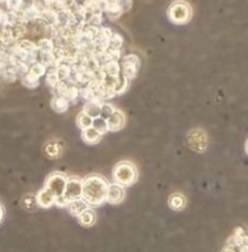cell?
I'll list each match as a JSON object with an SVG mask.
<instances>
[{"instance_id":"6da1fadb","label":"cell","mask_w":248,"mask_h":252,"mask_svg":"<svg viewBox=\"0 0 248 252\" xmlns=\"http://www.w3.org/2000/svg\"><path fill=\"white\" fill-rule=\"evenodd\" d=\"M107 189H109V183L106 179L99 174H91L83 179L82 199L90 207L101 206L104 202H106Z\"/></svg>"},{"instance_id":"7a4b0ae2","label":"cell","mask_w":248,"mask_h":252,"mask_svg":"<svg viewBox=\"0 0 248 252\" xmlns=\"http://www.w3.org/2000/svg\"><path fill=\"white\" fill-rule=\"evenodd\" d=\"M112 177L116 183L123 185V187H130V185L137 183L139 172L134 163L129 161H122L114 166Z\"/></svg>"},{"instance_id":"3957f363","label":"cell","mask_w":248,"mask_h":252,"mask_svg":"<svg viewBox=\"0 0 248 252\" xmlns=\"http://www.w3.org/2000/svg\"><path fill=\"white\" fill-rule=\"evenodd\" d=\"M167 16L174 25H186L193 19V7L185 0H175L168 7Z\"/></svg>"},{"instance_id":"277c9868","label":"cell","mask_w":248,"mask_h":252,"mask_svg":"<svg viewBox=\"0 0 248 252\" xmlns=\"http://www.w3.org/2000/svg\"><path fill=\"white\" fill-rule=\"evenodd\" d=\"M140 67H141V59L137 54H128L122 58L121 74L129 81H133L137 77Z\"/></svg>"},{"instance_id":"5b68a950","label":"cell","mask_w":248,"mask_h":252,"mask_svg":"<svg viewBox=\"0 0 248 252\" xmlns=\"http://www.w3.org/2000/svg\"><path fill=\"white\" fill-rule=\"evenodd\" d=\"M68 177L66 174L61 173V172H55V173L50 174L45 182V188L51 190L54 194L57 196H62L63 191H65L66 184H67Z\"/></svg>"},{"instance_id":"8992f818","label":"cell","mask_w":248,"mask_h":252,"mask_svg":"<svg viewBox=\"0 0 248 252\" xmlns=\"http://www.w3.org/2000/svg\"><path fill=\"white\" fill-rule=\"evenodd\" d=\"M82 191H83V179L78 177H70L63 191V197L67 200V202L75 201L82 199Z\"/></svg>"},{"instance_id":"52a82bcc","label":"cell","mask_w":248,"mask_h":252,"mask_svg":"<svg viewBox=\"0 0 248 252\" xmlns=\"http://www.w3.org/2000/svg\"><path fill=\"white\" fill-rule=\"evenodd\" d=\"M207 135L204 130L202 129H193L188 134V145L193 149V151L197 153H203L207 149Z\"/></svg>"},{"instance_id":"ba28073f","label":"cell","mask_w":248,"mask_h":252,"mask_svg":"<svg viewBox=\"0 0 248 252\" xmlns=\"http://www.w3.org/2000/svg\"><path fill=\"white\" fill-rule=\"evenodd\" d=\"M125 187L118 183L109 184V189H107L106 195V202L111 205H118L121 204L125 197Z\"/></svg>"},{"instance_id":"9c48e42d","label":"cell","mask_w":248,"mask_h":252,"mask_svg":"<svg viewBox=\"0 0 248 252\" xmlns=\"http://www.w3.org/2000/svg\"><path fill=\"white\" fill-rule=\"evenodd\" d=\"M35 199H37L38 207L50 208L51 206H54V205H55L56 195L54 194L51 190L48 189V188L44 187L37 192V195H35Z\"/></svg>"},{"instance_id":"30bf717a","label":"cell","mask_w":248,"mask_h":252,"mask_svg":"<svg viewBox=\"0 0 248 252\" xmlns=\"http://www.w3.org/2000/svg\"><path fill=\"white\" fill-rule=\"evenodd\" d=\"M107 125H109V130L111 132H118L125 125V116L122 111L116 110L109 118H107Z\"/></svg>"},{"instance_id":"8fae6325","label":"cell","mask_w":248,"mask_h":252,"mask_svg":"<svg viewBox=\"0 0 248 252\" xmlns=\"http://www.w3.org/2000/svg\"><path fill=\"white\" fill-rule=\"evenodd\" d=\"M102 137H104V135H102L98 129H95L93 126L86 128V129L82 130V139H83L84 143L89 144V145H95V144H98L102 139Z\"/></svg>"},{"instance_id":"7c38bea8","label":"cell","mask_w":248,"mask_h":252,"mask_svg":"<svg viewBox=\"0 0 248 252\" xmlns=\"http://www.w3.org/2000/svg\"><path fill=\"white\" fill-rule=\"evenodd\" d=\"M77 218H78V222L81 225H83V227H91V225H94V223L96 220L95 211L91 207H88L83 212L79 213L77 216Z\"/></svg>"},{"instance_id":"4fadbf2b","label":"cell","mask_w":248,"mask_h":252,"mask_svg":"<svg viewBox=\"0 0 248 252\" xmlns=\"http://www.w3.org/2000/svg\"><path fill=\"white\" fill-rule=\"evenodd\" d=\"M50 106L51 109L55 112H57V114H63V112L67 111L68 107H70V101H68L65 96L55 95V96L53 97V100H51Z\"/></svg>"},{"instance_id":"5bb4252c","label":"cell","mask_w":248,"mask_h":252,"mask_svg":"<svg viewBox=\"0 0 248 252\" xmlns=\"http://www.w3.org/2000/svg\"><path fill=\"white\" fill-rule=\"evenodd\" d=\"M168 205L174 211H181L186 206V197L180 192H174L168 199Z\"/></svg>"},{"instance_id":"9a60e30c","label":"cell","mask_w":248,"mask_h":252,"mask_svg":"<svg viewBox=\"0 0 248 252\" xmlns=\"http://www.w3.org/2000/svg\"><path fill=\"white\" fill-rule=\"evenodd\" d=\"M101 105L102 102L99 101V100H91V101L85 102V105L83 107V112H85L86 115H89L93 118L99 117L101 115Z\"/></svg>"},{"instance_id":"2e32d148","label":"cell","mask_w":248,"mask_h":252,"mask_svg":"<svg viewBox=\"0 0 248 252\" xmlns=\"http://www.w3.org/2000/svg\"><path fill=\"white\" fill-rule=\"evenodd\" d=\"M88 207H90V206H89V205L86 204L83 199H78V200H75V201L68 202L67 207L66 208H67L68 212H70L71 215L77 217L79 213H82L84 210H85V208H88Z\"/></svg>"},{"instance_id":"e0dca14e","label":"cell","mask_w":248,"mask_h":252,"mask_svg":"<svg viewBox=\"0 0 248 252\" xmlns=\"http://www.w3.org/2000/svg\"><path fill=\"white\" fill-rule=\"evenodd\" d=\"M61 151H62V145L57 140H51L45 145V154L51 158H58Z\"/></svg>"},{"instance_id":"ac0fdd59","label":"cell","mask_w":248,"mask_h":252,"mask_svg":"<svg viewBox=\"0 0 248 252\" xmlns=\"http://www.w3.org/2000/svg\"><path fill=\"white\" fill-rule=\"evenodd\" d=\"M102 69L105 71L106 76H121V63L119 61H109L102 66Z\"/></svg>"},{"instance_id":"d6986e66","label":"cell","mask_w":248,"mask_h":252,"mask_svg":"<svg viewBox=\"0 0 248 252\" xmlns=\"http://www.w3.org/2000/svg\"><path fill=\"white\" fill-rule=\"evenodd\" d=\"M93 122H94V118L90 117L89 115H86L85 112H83V111L77 116L76 123H77V126H78V128H81L82 130L91 127V126H93Z\"/></svg>"},{"instance_id":"ffe728a7","label":"cell","mask_w":248,"mask_h":252,"mask_svg":"<svg viewBox=\"0 0 248 252\" xmlns=\"http://www.w3.org/2000/svg\"><path fill=\"white\" fill-rule=\"evenodd\" d=\"M21 82L26 88H28V89H35L37 87H39V84H40L39 78H38V77H35L34 74L29 73V72H28L27 74H25L24 77H21Z\"/></svg>"},{"instance_id":"44dd1931","label":"cell","mask_w":248,"mask_h":252,"mask_svg":"<svg viewBox=\"0 0 248 252\" xmlns=\"http://www.w3.org/2000/svg\"><path fill=\"white\" fill-rule=\"evenodd\" d=\"M38 49L39 51H54L55 49V43H54L53 38L49 37H44V38H40L37 43Z\"/></svg>"},{"instance_id":"7402d4cb","label":"cell","mask_w":248,"mask_h":252,"mask_svg":"<svg viewBox=\"0 0 248 252\" xmlns=\"http://www.w3.org/2000/svg\"><path fill=\"white\" fill-rule=\"evenodd\" d=\"M29 73L34 74L35 77H38V78H40V77L45 76V73L48 72L47 69V66L44 65L43 63H40V61H37V63H34L33 65L29 66Z\"/></svg>"},{"instance_id":"603a6c76","label":"cell","mask_w":248,"mask_h":252,"mask_svg":"<svg viewBox=\"0 0 248 252\" xmlns=\"http://www.w3.org/2000/svg\"><path fill=\"white\" fill-rule=\"evenodd\" d=\"M66 99L70 101V104H77L79 99V87L78 86H70L67 92L63 95Z\"/></svg>"},{"instance_id":"cb8c5ba5","label":"cell","mask_w":248,"mask_h":252,"mask_svg":"<svg viewBox=\"0 0 248 252\" xmlns=\"http://www.w3.org/2000/svg\"><path fill=\"white\" fill-rule=\"evenodd\" d=\"M56 71H57V74L61 81H67L72 76V67L70 65H66V63H60Z\"/></svg>"},{"instance_id":"d4e9b609","label":"cell","mask_w":248,"mask_h":252,"mask_svg":"<svg viewBox=\"0 0 248 252\" xmlns=\"http://www.w3.org/2000/svg\"><path fill=\"white\" fill-rule=\"evenodd\" d=\"M93 127L95 128V129H98L102 135H104L105 133L109 132V125H107V120L102 118L101 116H99V117L94 118Z\"/></svg>"},{"instance_id":"484cf974","label":"cell","mask_w":248,"mask_h":252,"mask_svg":"<svg viewBox=\"0 0 248 252\" xmlns=\"http://www.w3.org/2000/svg\"><path fill=\"white\" fill-rule=\"evenodd\" d=\"M124 44V39L119 33L113 32L112 33V37L110 39V49H122V46Z\"/></svg>"},{"instance_id":"4316f807","label":"cell","mask_w":248,"mask_h":252,"mask_svg":"<svg viewBox=\"0 0 248 252\" xmlns=\"http://www.w3.org/2000/svg\"><path fill=\"white\" fill-rule=\"evenodd\" d=\"M60 77H58L57 71H51V72H47V78H45V83L48 84V87L53 91L54 88L56 87V84L60 82Z\"/></svg>"},{"instance_id":"83f0119b","label":"cell","mask_w":248,"mask_h":252,"mask_svg":"<svg viewBox=\"0 0 248 252\" xmlns=\"http://www.w3.org/2000/svg\"><path fill=\"white\" fill-rule=\"evenodd\" d=\"M22 206H24L26 210L28 211H32L34 210L35 207H38V204H37V199H35V195H26L24 197V200H22Z\"/></svg>"},{"instance_id":"f1b7e54d","label":"cell","mask_w":248,"mask_h":252,"mask_svg":"<svg viewBox=\"0 0 248 252\" xmlns=\"http://www.w3.org/2000/svg\"><path fill=\"white\" fill-rule=\"evenodd\" d=\"M129 84H130V81L128 78H125L124 76L119 77V81L118 83H117V87H116V95H122L124 94L125 92L128 91V88H129Z\"/></svg>"},{"instance_id":"f546056e","label":"cell","mask_w":248,"mask_h":252,"mask_svg":"<svg viewBox=\"0 0 248 252\" xmlns=\"http://www.w3.org/2000/svg\"><path fill=\"white\" fill-rule=\"evenodd\" d=\"M116 111V109H114L113 106H112L111 104H110V102H102V105H101V117L102 118H105V120H107V118L110 117V116H111L112 114H113V112Z\"/></svg>"},{"instance_id":"4dcf8cb0","label":"cell","mask_w":248,"mask_h":252,"mask_svg":"<svg viewBox=\"0 0 248 252\" xmlns=\"http://www.w3.org/2000/svg\"><path fill=\"white\" fill-rule=\"evenodd\" d=\"M68 87H70V86H68V84L66 83L65 81H60L57 84H56V87L53 89V91H54V93H55L56 95H60V96H63V95L66 94V92H67Z\"/></svg>"},{"instance_id":"1f68e13d","label":"cell","mask_w":248,"mask_h":252,"mask_svg":"<svg viewBox=\"0 0 248 252\" xmlns=\"http://www.w3.org/2000/svg\"><path fill=\"white\" fill-rule=\"evenodd\" d=\"M67 200L65 199V197H63V195L62 196H57L56 197V200H55V206H57V207H67Z\"/></svg>"},{"instance_id":"d6a6232c","label":"cell","mask_w":248,"mask_h":252,"mask_svg":"<svg viewBox=\"0 0 248 252\" xmlns=\"http://www.w3.org/2000/svg\"><path fill=\"white\" fill-rule=\"evenodd\" d=\"M2 218H4V208H2L1 205H0V223H1Z\"/></svg>"},{"instance_id":"836d02e7","label":"cell","mask_w":248,"mask_h":252,"mask_svg":"<svg viewBox=\"0 0 248 252\" xmlns=\"http://www.w3.org/2000/svg\"><path fill=\"white\" fill-rule=\"evenodd\" d=\"M245 148H246V153L248 154V140L246 141V146H245Z\"/></svg>"},{"instance_id":"e575fe53","label":"cell","mask_w":248,"mask_h":252,"mask_svg":"<svg viewBox=\"0 0 248 252\" xmlns=\"http://www.w3.org/2000/svg\"><path fill=\"white\" fill-rule=\"evenodd\" d=\"M0 30H1V26H0Z\"/></svg>"}]
</instances>
